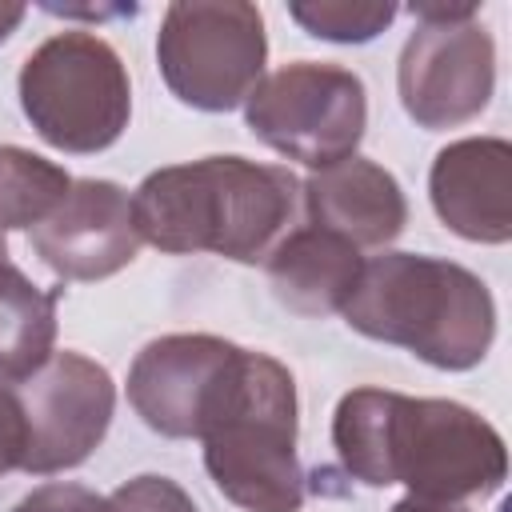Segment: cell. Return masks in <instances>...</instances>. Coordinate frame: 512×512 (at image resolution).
<instances>
[{"instance_id":"6da1fadb","label":"cell","mask_w":512,"mask_h":512,"mask_svg":"<svg viewBox=\"0 0 512 512\" xmlns=\"http://www.w3.org/2000/svg\"><path fill=\"white\" fill-rule=\"evenodd\" d=\"M332 444L352 480L404 484L408 496L436 504L484 500L508 476L504 436L456 400L352 388L336 404Z\"/></svg>"},{"instance_id":"7a4b0ae2","label":"cell","mask_w":512,"mask_h":512,"mask_svg":"<svg viewBox=\"0 0 512 512\" xmlns=\"http://www.w3.org/2000/svg\"><path fill=\"white\" fill-rule=\"evenodd\" d=\"M296 208L300 180L280 164L248 156L156 168L132 192V220L144 244L172 256L212 252L236 264H264Z\"/></svg>"},{"instance_id":"3957f363","label":"cell","mask_w":512,"mask_h":512,"mask_svg":"<svg viewBox=\"0 0 512 512\" xmlns=\"http://www.w3.org/2000/svg\"><path fill=\"white\" fill-rule=\"evenodd\" d=\"M340 316L352 332L396 344L440 372L476 368L496 340L488 284L472 268L424 252L364 260L360 284Z\"/></svg>"},{"instance_id":"277c9868","label":"cell","mask_w":512,"mask_h":512,"mask_svg":"<svg viewBox=\"0 0 512 512\" xmlns=\"http://www.w3.org/2000/svg\"><path fill=\"white\" fill-rule=\"evenodd\" d=\"M204 468L220 496L244 512L304 508L296 380L276 356L244 348L232 400L204 436Z\"/></svg>"},{"instance_id":"5b68a950","label":"cell","mask_w":512,"mask_h":512,"mask_svg":"<svg viewBox=\"0 0 512 512\" xmlns=\"http://www.w3.org/2000/svg\"><path fill=\"white\" fill-rule=\"evenodd\" d=\"M16 88L36 136L72 156L112 148L132 116V84L120 52L84 28L56 32L28 52Z\"/></svg>"},{"instance_id":"8992f818","label":"cell","mask_w":512,"mask_h":512,"mask_svg":"<svg viewBox=\"0 0 512 512\" xmlns=\"http://www.w3.org/2000/svg\"><path fill=\"white\" fill-rule=\"evenodd\" d=\"M268 36L256 4L176 0L156 32V64L168 92L200 112H232L264 80Z\"/></svg>"},{"instance_id":"52a82bcc","label":"cell","mask_w":512,"mask_h":512,"mask_svg":"<svg viewBox=\"0 0 512 512\" xmlns=\"http://www.w3.org/2000/svg\"><path fill=\"white\" fill-rule=\"evenodd\" d=\"M244 120L260 144L316 172L356 156L368 128V92L344 64L296 60L248 92Z\"/></svg>"},{"instance_id":"ba28073f","label":"cell","mask_w":512,"mask_h":512,"mask_svg":"<svg viewBox=\"0 0 512 512\" xmlns=\"http://www.w3.org/2000/svg\"><path fill=\"white\" fill-rule=\"evenodd\" d=\"M240 360V344L208 332L160 336L128 368V404L168 440H204L236 388Z\"/></svg>"},{"instance_id":"9c48e42d","label":"cell","mask_w":512,"mask_h":512,"mask_svg":"<svg viewBox=\"0 0 512 512\" xmlns=\"http://www.w3.org/2000/svg\"><path fill=\"white\" fill-rule=\"evenodd\" d=\"M396 88L404 112L428 128H456L476 120L496 88L492 32L472 20H416L400 48Z\"/></svg>"},{"instance_id":"30bf717a","label":"cell","mask_w":512,"mask_h":512,"mask_svg":"<svg viewBox=\"0 0 512 512\" xmlns=\"http://www.w3.org/2000/svg\"><path fill=\"white\" fill-rule=\"evenodd\" d=\"M28 448L20 472L52 476L84 464L108 436L116 412V384L104 364L84 352H52L20 384Z\"/></svg>"},{"instance_id":"8fae6325","label":"cell","mask_w":512,"mask_h":512,"mask_svg":"<svg viewBox=\"0 0 512 512\" xmlns=\"http://www.w3.org/2000/svg\"><path fill=\"white\" fill-rule=\"evenodd\" d=\"M36 256L60 280H108L140 252L132 196L116 180H72L60 208L32 232Z\"/></svg>"},{"instance_id":"7c38bea8","label":"cell","mask_w":512,"mask_h":512,"mask_svg":"<svg viewBox=\"0 0 512 512\" xmlns=\"http://www.w3.org/2000/svg\"><path fill=\"white\" fill-rule=\"evenodd\" d=\"M428 196L444 228L472 244L512 240V144L500 136L452 140L436 152Z\"/></svg>"},{"instance_id":"4fadbf2b","label":"cell","mask_w":512,"mask_h":512,"mask_svg":"<svg viewBox=\"0 0 512 512\" xmlns=\"http://www.w3.org/2000/svg\"><path fill=\"white\" fill-rule=\"evenodd\" d=\"M300 200L308 224L344 236L360 252L392 244L408 224V200L396 176L364 156L316 168L300 184Z\"/></svg>"},{"instance_id":"5bb4252c","label":"cell","mask_w":512,"mask_h":512,"mask_svg":"<svg viewBox=\"0 0 512 512\" xmlns=\"http://www.w3.org/2000/svg\"><path fill=\"white\" fill-rule=\"evenodd\" d=\"M264 272L276 300L288 312L320 320V316L344 312L348 296L360 284L364 256L344 236L316 224H300V228H288L284 240L268 252Z\"/></svg>"},{"instance_id":"9a60e30c","label":"cell","mask_w":512,"mask_h":512,"mask_svg":"<svg viewBox=\"0 0 512 512\" xmlns=\"http://www.w3.org/2000/svg\"><path fill=\"white\" fill-rule=\"evenodd\" d=\"M60 288L32 284L12 260H0V380L24 384L56 344Z\"/></svg>"},{"instance_id":"2e32d148","label":"cell","mask_w":512,"mask_h":512,"mask_svg":"<svg viewBox=\"0 0 512 512\" xmlns=\"http://www.w3.org/2000/svg\"><path fill=\"white\" fill-rule=\"evenodd\" d=\"M72 176L16 144H0V232L44 224L68 196Z\"/></svg>"},{"instance_id":"e0dca14e","label":"cell","mask_w":512,"mask_h":512,"mask_svg":"<svg viewBox=\"0 0 512 512\" xmlns=\"http://www.w3.org/2000/svg\"><path fill=\"white\" fill-rule=\"evenodd\" d=\"M396 4H380V0H296L288 4V16L316 40H332V44H368L376 40L392 20H396Z\"/></svg>"},{"instance_id":"ac0fdd59","label":"cell","mask_w":512,"mask_h":512,"mask_svg":"<svg viewBox=\"0 0 512 512\" xmlns=\"http://www.w3.org/2000/svg\"><path fill=\"white\" fill-rule=\"evenodd\" d=\"M108 508L112 512H200L196 500L176 480L156 476V472H144V476L124 480L108 496Z\"/></svg>"},{"instance_id":"d6986e66","label":"cell","mask_w":512,"mask_h":512,"mask_svg":"<svg viewBox=\"0 0 512 512\" xmlns=\"http://www.w3.org/2000/svg\"><path fill=\"white\" fill-rule=\"evenodd\" d=\"M12 512H112V508H108V496H100L84 484L52 480V484L32 488L24 500H16Z\"/></svg>"},{"instance_id":"ffe728a7","label":"cell","mask_w":512,"mask_h":512,"mask_svg":"<svg viewBox=\"0 0 512 512\" xmlns=\"http://www.w3.org/2000/svg\"><path fill=\"white\" fill-rule=\"evenodd\" d=\"M24 448H28V424L20 396L8 384H0V476L24 464Z\"/></svg>"},{"instance_id":"44dd1931","label":"cell","mask_w":512,"mask_h":512,"mask_svg":"<svg viewBox=\"0 0 512 512\" xmlns=\"http://www.w3.org/2000/svg\"><path fill=\"white\" fill-rule=\"evenodd\" d=\"M392 512H468L464 504H436V500H416V496H404Z\"/></svg>"},{"instance_id":"7402d4cb","label":"cell","mask_w":512,"mask_h":512,"mask_svg":"<svg viewBox=\"0 0 512 512\" xmlns=\"http://www.w3.org/2000/svg\"><path fill=\"white\" fill-rule=\"evenodd\" d=\"M24 20V4H0V44L20 28Z\"/></svg>"},{"instance_id":"603a6c76","label":"cell","mask_w":512,"mask_h":512,"mask_svg":"<svg viewBox=\"0 0 512 512\" xmlns=\"http://www.w3.org/2000/svg\"><path fill=\"white\" fill-rule=\"evenodd\" d=\"M0 260H8V244H4V232H0Z\"/></svg>"}]
</instances>
